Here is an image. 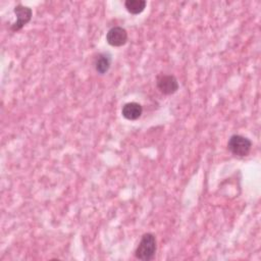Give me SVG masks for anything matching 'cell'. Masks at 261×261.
Wrapping results in <instances>:
<instances>
[{"label":"cell","instance_id":"cell-3","mask_svg":"<svg viewBox=\"0 0 261 261\" xmlns=\"http://www.w3.org/2000/svg\"><path fill=\"white\" fill-rule=\"evenodd\" d=\"M13 12L15 14L16 20L11 23L10 30L12 32L20 31L27 23H29L33 17V10L29 6H24L22 4H17L13 8Z\"/></svg>","mask_w":261,"mask_h":261},{"label":"cell","instance_id":"cell-6","mask_svg":"<svg viewBox=\"0 0 261 261\" xmlns=\"http://www.w3.org/2000/svg\"><path fill=\"white\" fill-rule=\"evenodd\" d=\"M111 62H112V57L110 53L108 52L98 53L94 58V68L99 74H105L109 70L111 66Z\"/></svg>","mask_w":261,"mask_h":261},{"label":"cell","instance_id":"cell-1","mask_svg":"<svg viewBox=\"0 0 261 261\" xmlns=\"http://www.w3.org/2000/svg\"><path fill=\"white\" fill-rule=\"evenodd\" d=\"M157 250L156 237L151 232H146L142 236L141 241L136 248L135 257L142 261H150L155 257Z\"/></svg>","mask_w":261,"mask_h":261},{"label":"cell","instance_id":"cell-7","mask_svg":"<svg viewBox=\"0 0 261 261\" xmlns=\"http://www.w3.org/2000/svg\"><path fill=\"white\" fill-rule=\"evenodd\" d=\"M143 113V107L138 102L125 103L121 108L122 116L127 120H137Z\"/></svg>","mask_w":261,"mask_h":261},{"label":"cell","instance_id":"cell-2","mask_svg":"<svg viewBox=\"0 0 261 261\" xmlns=\"http://www.w3.org/2000/svg\"><path fill=\"white\" fill-rule=\"evenodd\" d=\"M227 148L234 156L245 157L248 156L251 152L252 142L247 137L236 134L229 137L227 142Z\"/></svg>","mask_w":261,"mask_h":261},{"label":"cell","instance_id":"cell-5","mask_svg":"<svg viewBox=\"0 0 261 261\" xmlns=\"http://www.w3.org/2000/svg\"><path fill=\"white\" fill-rule=\"evenodd\" d=\"M127 32L122 27H112L106 34V41L112 47H121L127 42Z\"/></svg>","mask_w":261,"mask_h":261},{"label":"cell","instance_id":"cell-8","mask_svg":"<svg viewBox=\"0 0 261 261\" xmlns=\"http://www.w3.org/2000/svg\"><path fill=\"white\" fill-rule=\"evenodd\" d=\"M147 2L145 0H126L124 2L125 9L132 14H140L146 8Z\"/></svg>","mask_w":261,"mask_h":261},{"label":"cell","instance_id":"cell-4","mask_svg":"<svg viewBox=\"0 0 261 261\" xmlns=\"http://www.w3.org/2000/svg\"><path fill=\"white\" fill-rule=\"evenodd\" d=\"M156 87L163 95H172L178 88L177 79L173 74H158L156 77Z\"/></svg>","mask_w":261,"mask_h":261}]
</instances>
